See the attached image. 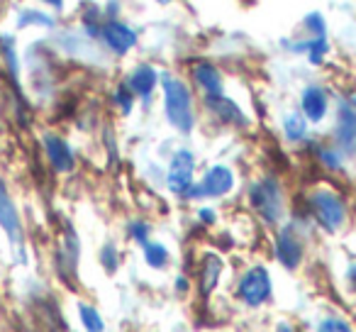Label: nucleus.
<instances>
[{"label": "nucleus", "mask_w": 356, "mask_h": 332, "mask_svg": "<svg viewBox=\"0 0 356 332\" xmlns=\"http://www.w3.org/2000/svg\"><path fill=\"white\" fill-rule=\"evenodd\" d=\"M159 81H161V86H163V110H166V120L178 132L188 134L195 125L193 95H191L188 86L171 74H163Z\"/></svg>", "instance_id": "f257e3e1"}, {"label": "nucleus", "mask_w": 356, "mask_h": 332, "mask_svg": "<svg viewBox=\"0 0 356 332\" xmlns=\"http://www.w3.org/2000/svg\"><path fill=\"white\" fill-rule=\"evenodd\" d=\"M252 208L261 215L266 223H278L283 218V196L276 179H261L249 191Z\"/></svg>", "instance_id": "f03ea898"}, {"label": "nucleus", "mask_w": 356, "mask_h": 332, "mask_svg": "<svg viewBox=\"0 0 356 332\" xmlns=\"http://www.w3.org/2000/svg\"><path fill=\"white\" fill-rule=\"evenodd\" d=\"M310 208H312L315 220L327 230V232H337L346 220L344 200H341L337 193H332V191H325V189L315 191L310 198Z\"/></svg>", "instance_id": "7ed1b4c3"}, {"label": "nucleus", "mask_w": 356, "mask_h": 332, "mask_svg": "<svg viewBox=\"0 0 356 332\" xmlns=\"http://www.w3.org/2000/svg\"><path fill=\"white\" fill-rule=\"evenodd\" d=\"M271 276L264 267H254L249 269L247 274L242 276L237 288V296L242 298L244 306L249 308H259L271 298Z\"/></svg>", "instance_id": "20e7f679"}, {"label": "nucleus", "mask_w": 356, "mask_h": 332, "mask_svg": "<svg viewBox=\"0 0 356 332\" xmlns=\"http://www.w3.org/2000/svg\"><path fill=\"white\" fill-rule=\"evenodd\" d=\"M232 189H234V174L227 166L218 164V166H213V169L203 176L200 184L191 186V191L186 196H188V198H220V196H227Z\"/></svg>", "instance_id": "39448f33"}, {"label": "nucleus", "mask_w": 356, "mask_h": 332, "mask_svg": "<svg viewBox=\"0 0 356 332\" xmlns=\"http://www.w3.org/2000/svg\"><path fill=\"white\" fill-rule=\"evenodd\" d=\"M0 228L6 230L13 249H15V254H20V262H22V259H25V237H22L20 213H17L13 198L8 196L3 181H0Z\"/></svg>", "instance_id": "423d86ee"}, {"label": "nucleus", "mask_w": 356, "mask_h": 332, "mask_svg": "<svg viewBox=\"0 0 356 332\" xmlns=\"http://www.w3.org/2000/svg\"><path fill=\"white\" fill-rule=\"evenodd\" d=\"M193 171H195V159L188 149H178L171 159L168 166V191L176 196H186L193 186Z\"/></svg>", "instance_id": "0eeeda50"}, {"label": "nucleus", "mask_w": 356, "mask_h": 332, "mask_svg": "<svg viewBox=\"0 0 356 332\" xmlns=\"http://www.w3.org/2000/svg\"><path fill=\"white\" fill-rule=\"evenodd\" d=\"M334 139L337 147L344 154H356V108H351L349 100L339 103V108H337Z\"/></svg>", "instance_id": "6e6552de"}, {"label": "nucleus", "mask_w": 356, "mask_h": 332, "mask_svg": "<svg viewBox=\"0 0 356 332\" xmlns=\"http://www.w3.org/2000/svg\"><path fill=\"white\" fill-rule=\"evenodd\" d=\"M100 37L103 42L115 52V54H127L134 45H137V32L132 30L129 25L118 20H110L100 27Z\"/></svg>", "instance_id": "1a4fd4ad"}, {"label": "nucleus", "mask_w": 356, "mask_h": 332, "mask_svg": "<svg viewBox=\"0 0 356 332\" xmlns=\"http://www.w3.org/2000/svg\"><path fill=\"white\" fill-rule=\"evenodd\" d=\"M276 259L281 262V267L288 269V271L298 269V264H300L302 244H300V239L296 237V232H293L291 228H283L281 232H278V237H276Z\"/></svg>", "instance_id": "9d476101"}, {"label": "nucleus", "mask_w": 356, "mask_h": 332, "mask_svg": "<svg viewBox=\"0 0 356 332\" xmlns=\"http://www.w3.org/2000/svg\"><path fill=\"white\" fill-rule=\"evenodd\" d=\"M44 149H47V157H49L51 166L61 174L74 169V152H71L69 142L56 134H44Z\"/></svg>", "instance_id": "9b49d317"}, {"label": "nucleus", "mask_w": 356, "mask_h": 332, "mask_svg": "<svg viewBox=\"0 0 356 332\" xmlns=\"http://www.w3.org/2000/svg\"><path fill=\"white\" fill-rule=\"evenodd\" d=\"M205 103H208V108L213 110L215 118L222 120V122L237 125V127L247 125V115H244L242 110L237 108V103L229 100L225 93L222 95H210V98H205Z\"/></svg>", "instance_id": "f8f14e48"}, {"label": "nucleus", "mask_w": 356, "mask_h": 332, "mask_svg": "<svg viewBox=\"0 0 356 332\" xmlns=\"http://www.w3.org/2000/svg\"><path fill=\"white\" fill-rule=\"evenodd\" d=\"M159 79H161V76L156 74V69H154L152 64H139L137 69L129 74V79H127V84H124V86H127L134 95L149 98V95H152V90L156 88Z\"/></svg>", "instance_id": "ddd939ff"}, {"label": "nucleus", "mask_w": 356, "mask_h": 332, "mask_svg": "<svg viewBox=\"0 0 356 332\" xmlns=\"http://www.w3.org/2000/svg\"><path fill=\"white\" fill-rule=\"evenodd\" d=\"M300 108H302L305 120H310V122H320V120L327 115V93L320 88V86H307V88L302 90Z\"/></svg>", "instance_id": "4468645a"}, {"label": "nucleus", "mask_w": 356, "mask_h": 332, "mask_svg": "<svg viewBox=\"0 0 356 332\" xmlns=\"http://www.w3.org/2000/svg\"><path fill=\"white\" fill-rule=\"evenodd\" d=\"M193 81L198 84V88L205 93V98L210 95H222V76L208 61H198L193 66Z\"/></svg>", "instance_id": "2eb2a0df"}, {"label": "nucleus", "mask_w": 356, "mask_h": 332, "mask_svg": "<svg viewBox=\"0 0 356 332\" xmlns=\"http://www.w3.org/2000/svg\"><path fill=\"white\" fill-rule=\"evenodd\" d=\"M222 259L215 257V254H205L203 259V271H200V293L203 296H210V293L218 288V281L222 276Z\"/></svg>", "instance_id": "dca6fc26"}, {"label": "nucleus", "mask_w": 356, "mask_h": 332, "mask_svg": "<svg viewBox=\"0 0 356 332\" xmlns=\"http://www.w3.org/2000/svg\"><path fill=\"white\" fill-rule=\"evenodd\" d=\"M283 132H286V137L291 139V142H300V139H305V134H307L305 115H300V113L288 115V118L283 120Z\"/></svg>", "instance_id": "f3484780"}, {"label": "nucleus", "mask_w": 356, "mask_h": 332, "mask_svg": "<svg viewBox=\"0 0 356 332\" xmlns=\"http://www.w3.org/2000/svg\"><path fill=\"white\" fill-rule=\"evenodd\" d=\"M144 247V262L152 269H163L168 264V249L159 242H147Z\"/></svg>", "instance_id": "a211bd4d"}, {"label": "nucleus", "mask_w": 356, "mask_h": 332, "mask_svg": "<svg viewBox=\"0 0 356 332\" xmlns=\"http://www.w3.org/2000/svg\"><path fill=\"white\" fill-rule=\"evenodd\" d=\"M79 315H81V322H83L86 332H103L105 330V322H103V317H100V313L95 310L93 306H88V303H81Z\"/></svg>", "instance_id": "6ab92c4d"}, {"label": "nucleus", "mask_w": 356, "mask_h": 332, "mask_svg": "<svg viewBox=\"0 0 356 332\" xmlns=\"http://www.w3.org/2000/svg\"><path fill=\"white\" fill-rule=\"evenodd\" d=\"M317 332H354V330H351L346 320H339V317H325V320L317 325Z\"/></svg>", "instance_id": "aec40b11"}, {"label": "nucleus", "mask_w": 356, "mask_h": 332, "mask_svg": "<svg viewBox=\"0 0 356 332\" xmlns=\"http://www.w3.org/2000/svg\"><path fill=\"white\" fill-rule=\"evenodd\" d=\"M307 54H310V61L312 64H320L322 59H325V52H327V42L325 37H315V40L310 42V45L305 47Z\"/></svg>", "instance_id": "412c9836"}, {"label": "nucleus", "mask_w": 356, "mask_h": 332, "mask_svg": "<svg viewBox=\"0 0 356 332\" xmlns=\"http://www.w3.org/2000/svg\"><path fill=\"white\" fill-rule=\"evenodd\" d=\"M100 262H103V267L108 269L110 274H115V271H118V264H120L118 249H115L113 244H105L103 252H100Z\"/></svg>", "instance_id": "4be33fe9"}, {"label": "nucleus", "mask_w": 356, "mask_h": 332, "mask_svg": "<svg viewBox=\"0 0 356 332\" xmlns=\"http://www.w3.org/2000/svg\"><path fill=\"white\" fill-rule=\"evenodd\" d=\"M115 100H118V105H120V110H122L124 115L129 113V110H132V103H134V93L132 90L127 88V86H120L118 88V93H115Z\"/></svg>", "instance_id": "5701e85b"}, {"label": "nucleus", "mask_w": 356, "mask_h": 332, "mask_svg": "<svg viewBox=\"0 0 356 332\" xmlns=\"http://www.w3.org/2000/svg\"><path fill=\"white\" fill-rule=\"evenodd\" d=\"M20 25L22 27H25V25H44V27H49L51 17L42 15V13H35V10H27V13H22V15H20Z\"/></svg>", "instance_id": "b1692460"}, {"label": "nucleus", "mask_w": 356, "mask_h": 332, "mask_svg": "<svg viewBox=\"0 0 356 332\" xmlns=\"http://www.w3.org/2000/svg\"><path fill=\"white\" fill-rule=\"evenodd\" d=\"M129 235H132V239H137L139 244H147L149 242V225L142 223V220H137V223L129 225Z\"/></svg>", "instance_id": "393cba45"}, {"label": "nucleus", "mask_w": 356, "mask_h": 332, "mask_svg": "<svg viewBox=\"0 0 356 332\" xmlns=\"http://www.w3.org/2000/svg\"><path fill=\"white\" fill-rule=\"evenodd\" d=\"M305 25L315 32V37H325V17H322L320 13H312V15H307Z\"/></svg>", "instance_id": "a878e982"}, {"label": "nucleus", "mask_w": 356, "mask_h": 332, "mask_svg": "<svg viewBox=\"0 0 356 332\" xmlns=\"http://www.w3.org/2000/svg\"><path fill=\"white\" fill-rule=\"evenodd\" d=\"M320 157H322V161H325L327 166H332V169H339V166H341L339 152H332V149H322Z\"/></svg>", "instance_id": "bb28decb"}, {"label": "nucleus", "mask_w": 356, "mask_h": 332, "mask_svg": "<svg viewBox=\"0 0 356 332\" xmlns=\"http://www.w3.org/2000/svg\"><path fill=\"white\" fill-rule=\"evenodd\" d=\"M198 218L203 220V223H208V225H210V223H215V213H213L210 208H203V210H200Z\"/></svg>", "instance_id": "cd10ccee"}, {"label": "nucleus", "mask_w": 356, "mask_h": 332, "mask_svg": "<svg viewBox=\"0 0 356 332\" xmlns=\"http://www.w3.org/2000/svg\"><path fill=\"white\" fill-rule=\"evenodd\" d=\"M349 281H351V286L356 288V264H351L349 267Z\"/></svg>", "instance_id": "c85d7f7f"}, {"label": "nucleus", "mask_w": 356, "mask_h": 332, "mask_svg": "<svg viewBox=\"0 0 356 332\" xmlns=\"http://www.w3.org/2000/svg\"><path fill=\"white\" fill-rule=\"evenodd\" d=\"M176 286H178V291H186V288H188V281H186V278H178Z\"/></svg>", "instance_id": "c756f323"}, {"label": "nucleus", "mask_w": 356, "mask_h": 332, "mask_svg": "<svg viewBox=\"0 0 356 332\" xmlns=\"http://www.w3.org/2000/svg\"><path fill=\"white\" fill-rule=\"evenodd\" d=\"M42 3H47V6H51V8H61L64 0H42Z\"/></svg>", "instance_id": "7c9ffc66"}, {"label": "nucleus", "mask_w": 356, "mask_h": 332, "mask_svg": "<svg viewBox=\"0 0 356 332\" xmlns=\"http://www.w3.org/2000/svg\"><path fill=\"white\" fill-rule=\"evenodd\" d=\"M278 332H291V330H288V325H278Z\"/></svg>", "instance_id": "2f4dec72"}, {"label": "nucleus", "mask_w": 356, "mask_h": 332, "mask_svg": "<svg viewBox=\"0 0 356 332\" xmlns=\"http://www.w3.org/2000/svg\"><path fill=\"white\" fill-rule=\"evenodd\" d=\"M159 3H171V0H159Z\"/></svg>", "instance_id": "473e14b6"}]
</instances>
